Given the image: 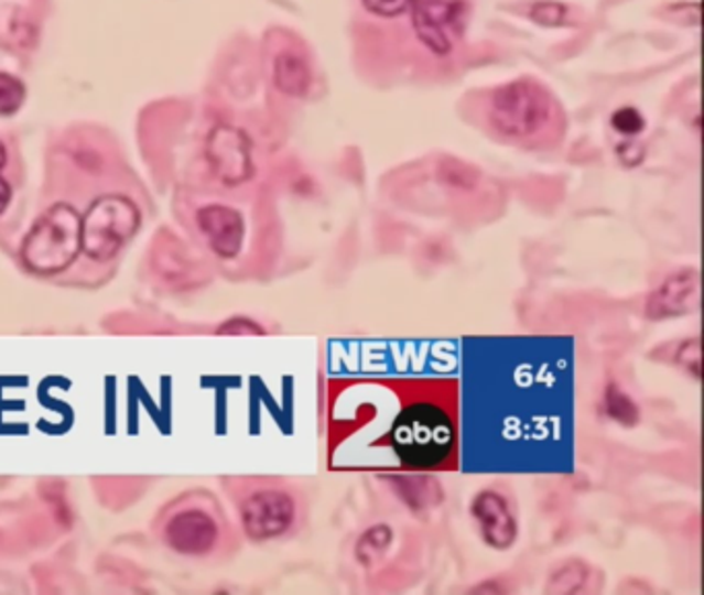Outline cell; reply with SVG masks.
<instances>
[{
    "mask_svg": "<svg viewBox=\"0 0 704 595\" xmlns=\"http://www.w3.org/2000/svg\"><path fill=\"white\" fill-rule=\"evenodd\" d=\"M411 9H413L411 23L420 42L430 52L446 56L455 46V37L463 30L465 2L463 0H415Z\"/></svg>",
    "mask_w": 704,
    "mask_h": 595,
    "instance_id": "cell-5",
    "label": "cell"
},
{
    "mask_svg": "<svg viewBox=\"0 0 704 595\" xmlns=\"http://www.w3.org/2000/svg\"><path fill=\"white\" fill-rule=\"evenodd\" d=\"M606 412L614 422L626 429H635L640 422L639 405L635 399L622 391L616 382H609L606 389Z\"/></svg>",
    "mask_w": 704,
    "mask_h": 595,
    "instance_id": "cell-16",
    "label": "cell"
},
{
    "mask_svg": "<svg viewBox=\"0 0 704 595\" xmlns=\"http://www.w3.org/2000/svg\"><path fill=\"white\" fill-rule=\"evenodd\" d=\"M294 498L283 490H261L248 496L242 505V528L254 542L283 536L294 526Z\"/></svg>",
    "mask_w": 704,
    "mask_h": 595,
    "instance_id": "cell-7",
    "label": "cell"
},
{
    "mask_svg": "<svg viewBox=\"0 0 704 595\" xmlns=\"http://www.w3.org/2000/svg\"><path fill=\"white\" fill-rule=\"evenodd\" d=\"M415 0H361L368 13L378 17H397L411 9Z\"/></svg>",
    "mask_w": 704,
    "mask_h": 595,
    "instance_id": "cell-21",
    "label": "cell"
},
{
    "mask_svg": "<svg viewBox=\"0 0 704 595\" xmlns=\"http://www.w3.org/2000/svg\"><path fill=\"white\" fill-rule=\"evenodd\" d=\"M472 515L479 523L486 544L496 550H508L515 544L519 536V526L505 496L494 490H481L472 502Z\"/></svg>",
    "mask_w": 704,
    "mask_h": 595,
    "instance_id": "cell-9",
    "label": "cell"
},
{
    "mask_svg": "<svg viewBox=\"0 0 704 595\" xmlns=\"http://www.w3.org/2000/svg\"><path fill=\"white\" fill-rule=\"evenodd\" d=\"M550 96L535 83H508L498 87L491 96V125L507 137L535 134L550 120Z\"/></svg>",
    "mask_w": 704,
    "mask_h": 595,
    "instance_id": "cell-4",
    "label": "cell"
},
{
    "mask_svg": "<svg viewBox=\"0 0 704 595\" xmlns=\"http://www.w3.org/2000/svg\"><path fill=\"white\" fill-rule=\"evenodd\" d=\"M618 155L628 167H635L642 162L645 151L637 143H624V145H618Z\"/></svg>",
    "mask_w": 704,
    "mask_h": 595,
    "instance_id": "cell-24",
    "label": "cell"
},
{
    "mask_svg": "<svg viewBox=\"0 0 704 595\" xmlns=\"http://www.w3.org/2000/svg\"><path fill=\"white\" fill-rule=\"evenodd\" d=\"M11 197H13V191H11L9 182L4 181V178H0V215L7 212V207H9V203H11Z\"/></svg>",
    "mask_w": 704,
    "mask_h": 595,
    "instance_id": "cell-25",
    "label": "cell"
},
{
    "mask_svg": "<svg viewBox=\"0 0 704 595\" xmlns=\"http://www.w3.org/2000/svg\"><path fill=\"white\" fill-rule=\"evenodd\" d=\"M82 252V217L66 205H52L37 217L21 245V261L37 275H56Z\"/></svg>",
    "mask_w": 704,
    "mask_h": 595,
    "instance_id": "cell-2",
    "label": "cell"
},
{
    "mask_svg": "<svg viewBox=\"0 0 704 595\" xmlns=\"http://www.w3.org/2000/svg\"><path fill=\"white\" fill-rule=\"evenodd\" d=\"M139 224L141 215L131 198L120 195L96 198L82 217V250L91 261L106 263L131 240Z\"/></svg>",
    "mask_w": 704,
    "mask_h": 595,
    "instance_id": "cell-3",
    "label": "cell"
},
{
    "mask_svg": "<svg viewBox=\"0 0 704 595\" xmlns=\"http://www.w3.org/2000/svg\"><path fill=\"white\" fill-rule=\"evenodd\" d=\"M391 544H393V529L385 523L372 526L361 533L356 544V559L364 566H372L378 561H382V556L389 552Z\"/></svg>",
    "mask_w": 704,
    "mask_h": 595,
    "instance_id": "cell-14",
    "label": "cell"
},
{
    "mask_svg": "<svg viewBox=\"0 0 704 595\" xmlns=\"http://www.w3.org/2000/svg\"><path fill=\"white\" fill-rule=\"evenodd\" d=\"M701 275L698 269L675 271L663 281L647 300V316L665 321L675 316L696 313L701 304Z\"/></svg>",
    "mask_w": 704,
    "mask_h": 595,
    "instance_id": "cell-8",
    "label": "cell"
},
{
    "mask_svg": "<svg viewBox=\"0 0 704 595\" xmlns=\"http://www.w3.org/2000/svg\"><path fill=\"white\" fill-rule=\"evenodd\" d=\"M217 523L203 511H184L174 515L165 528V540L172 550L186 556H203L214 550L217 542Z\"/></svg>",
    "mask_w": 704,
    "mask_h": 595,
    "instance_id": "cell-10",
    "label": "cell"
},
{
    "mask_svg": "<svg viewBox=\"0 0 704 595\" xmlns=\"http://www.w3.org/2000/svg\"><path fill=\"white\" fill-rule=\"evenodd\" d=\"M391 441L403 465L420 469L436 467L455 446V424L441 408L415 403L397 415Z\"/></svg>",
    "mask_w": 704,
    "mask_h": 595,
    "instance_id": "cell-1",
    "label": "cell"
},
{
    "mask_svg": "<svg viewBox=\"0 0 704 595\" xmlns=\"http://www.w3.org/2000/svg\"><path fill=\"white\" fill-rule=\"evenodd\" d=\"M611 129L626 137H637L645 131V118L637 108H620L611 115Z\"/></svg>",
    "mask_w": 704,
    "mask_h": 595,
    "instance_id": "cell-19",
    "label": "cell"
},
{
    "mask_svg": "<svg viewBox=\"0 0 704 595\" xmlns=\"http://www.w3.org/2000/svg\"><path fill=\"white\" fill-rule=\"evenodd\" d=\"M25 101V87L9 73H0V116L19 112Z\"/></svg>",
    "mask_w": 704,
    "mask_h": 595,
    "instance_id": "cell-17",
    "label": "cell"
},
{
    "mask_svg": "<svg viewBox=\"0 0 704 595\" xmlns=\"http://www.w3.org/2000/svg\"><path fill=\"white\" fill-rule=\"evenodd\" d=\"M198 228L209 240V247L221 259L238 257L245 242V219L226 205H207L197 214Z\"/></svg>",
    "mask_w": 704,
    "mask_h": 595,
    "instance_id": "cell-11",
    "label": "cell"
},
{
    "mask_svg": "<svg viewBox=\"0 0 704 595\" xmlns=\"http://www.w3.org/2000/svg\"><path fill=\"white\" fill-rule=\"evenodd\" d=\"M275 85L285 96L302 98L311 89V68L294 52H281L275 61Z\"/></svg>",
    "mask_w": 704,
    "mask_h": 595,
    "instance_id": "cell-13",
    "label": "cell"
},
{
    "mask_svg": "<svg viewBox=\"0 0 704 595\" xmlns=\"http://www.w3.org/2000/svg\"><path fill=\"white\" fill-rule=\"evenodd\" d=\"M385 479L413 511H427L444 500L443 486L426 474H393Z\"/></svg>",
    "mask_w": 704,
    "mask_h": 595,
    "instance_id": "cell-12",
    "label": "cell"
},
{
    "mask_svg": "<svg viewBox=\"0 0 704 595\" xmlns=\"http://www.w3.org/2000/svg\"><path fill=\"white\" fill-rule=\"evenodd\" d=\"M675 363L680 364L682 368H686L689 375H692L694 379L701 380V342L698 339L684 342L682 347L678 349Z\"/></svg>",
    "mask_w": 704,
    "mask_h": 595,
    "instance_id": "cell-20",
    "label": "cell"
},
{
    "mask_svg": "<svg viewBox=\"0 0 704 595\" xmlns=\"http://www.w3.org/2000/svg\"><path fill=\"white\" fill-rule=\"evenodd\" d=\"M443 176L448 184L459 186V188H472V186H475V178H477V174L469 165L461 164V162H455V160L443 165Z\"/></svg>",
    "mask_w": 704,
    "mask_h": 595,
    "instance_id": "cell-22",
    "label": "cell"
},
{
    "mask_svg": "<svg viewBox=\"0 0 704 595\" xmlns=\"http://www.w3.org/2000/svg\"><path fill=\"white\" fill-rule=\"evenodd\" d=\"M589 578V569L587 564L581 561L566 562L564 566H560L557 571L552 573V577L548 581L545 594L548 595H571L583 589V585Z\"/></svg>",
    "mask_w": 704,
    "mask_h": 595,
    "instance_id": "cell-15",
    "label": "cell"
},
{
    "mask_svg": "<svg viewBox=\"0 0 704 595\" xmlns=\"http://www.w3.org/2000/svg\"><path fill=\"white\" fill-rule=\"evenodd\" d=\"M205 155L214 170L215 178L226 186H238L250 181L254 174L252 143L245 131L230 125H219L209 132Z\"/></svg>",
    "mask_w": 704,
    "mask_h": 595,
    "instance_id": "cell-6",
    "label": "cell"
},
{
    "mask_svg": "<svg viewBox=\"0 0 704 595\" xmlns=\"http://www.w3.org/2000/svg\"><path fill=\"white\" fill-rule=\"evenodd\" d=\"M217 333H219V335H262L264 329H262L259 323H254V321H250V318L236 316V318L226 321V323L217 329Z\"/></svg>",
    "mask_w": 704,
    "mask_h": 595,
    "instance_id": "cell-23",
    "label": "cell"
},
{
    "mask_svg": "<svg viewBox=\"0 0 704 595\" xmlns=\"http://www.w3.org/2000/svg\"><path fill=\"white\" fill-rule=\"evenodd\" d=\"M529 15L543 28H562L568 23V7L556 0H543L531 7Z\"/></svg>",
    "mask_w": 704,
    "mask_h": 595,
    "instance_id": "cell-18",
    "label": "cell"
},
{
    "mask_svg": "<svg viewBox=\"0 0 704 595\" xmlns=\"http://www.w3.org/2000/svg\"><path fill=\"white\" fill-rule=\"evenodd\" d=\"M4 164H7V149H4L2 141H0V170L4 167Z\"/></svg>",
    "mask_w": 704,
    "mask_h": 595,
    "instance_id": "cell-26",
    "label": "cell"
}]
</instances>
